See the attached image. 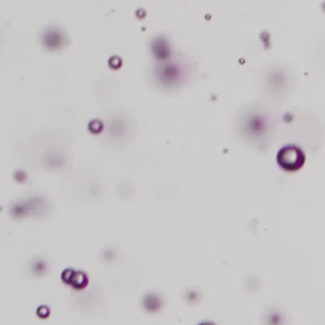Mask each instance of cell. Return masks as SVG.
Masks as SVG:
<instances>
[{"label":"cell","instance_id":"cell-1","mask_svg":"<svg viewBox=\"0 0 325 325\" xmlns=\"http://www.w3.org/2000/svg\"><path fill=\"white\" fill-rule=\"evenodd\" d=\"M200 325H214L213 323H208V322H204V323H201Z\"/></svg>","mask_w":325,"mask_h":325}]
</instances>
